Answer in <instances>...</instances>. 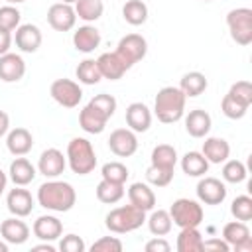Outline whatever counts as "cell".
<instances>
[{
  "label": "cell",
  "instance_id": "cell-1",
  "mask_svg": "<svg viewBox=\"0 0 252 252\" xmlns=\"http://www.w3.org/2000/svg\"><path fill=\"white\" fill-rule=\"evenodd\" d=\"M37 203L47 209V211H55V213H67L75 207L77 203V193L73 189L71 183L67 181H45L39 185L37 189Z\"/></svg>",
  "mask_w": 252,
  "mask_h": 252
},
{
  "label": "cell",
  "instance_id": "cell-2",
  "mask_svg": "<svg viewBox=\"0 0 252 252\" xmlns=\"http://www.w3.org/2000/svg\"><path fill=\"white\" fill-rule=\"evenodd\" d=\"M185 100L187 96L181 93L179 87H163L158 91L154 100V112L159 122L173 124L183 118L185 112Z\"/></svg>",
  "mask_w": 252,
  "mask_h": 252
},
{
  "label": "cell",
  "instance_id": "cell-3",
  "mask_svg": "<svg viewBox=\"0 0 252 252\" xmlns=\"http://www.w3.org/2000/svg\"><path fill=\"white\" fill-rule=\"evenodd\" d=\"M144 222H146V211L134 207L132 203L112 209V211L106 215V219H104L106 228H108L110 232H116V234L132 232V230L140 228Z\"/></svg>",
  "mask_w": 252,
  "mask_h": 252
},
{
  "label": "cell",
  "instance_id": "cell-4",
  "mask_svg": "<svg viewBox=\"0 0 252 252\" xmlns=\"http://www.w3.org/2000/svg\"><path fill=\"white\" fill-rule=\"evenodd\" d=\"M67 163L73 173L87 175L96 167V154L87 138H73L67 144Z\"/></svg>",
  "mask_w": 252,
  "mask_h": 252
},
{
  "label": "cell",
  "instance_id": "cell-5",
  "mask_svg": "<svg viewBox=\"0 0 252 252\" xmlns=\"http://www.w3.org/2000/svg\"><path fill=\"white\" fill-rule=\"evenodd\" d=\"M169 217L173 220V224H177L179 228H187V226H199L203 222V207L199 205V201L195 199H175L169 207Z\"/></svg>",
  "mask_w": 252,
  "mask_h": 252
},
{
  "label": "cell",
  "instance_id": "cell-6",
  "mask_svg": "<svg viewBox=\"0 0 252 252\" xmlns=\"http://www.w3.org/2000/svg\"><path fill=\"white\" fill-rule=\"evenodd\" d=\"M226 26L230 37L238 45L252 43V10L250 8H234L226 14Z\"/></svg>",
  "mask_w": 252,
  "mask_h": 252
},
{
  "label": "cell",
  "instance_id": "cell-7",
  "mask_svg": "<svg viewBox=\"0 0 252 252\" xmlns=\"http://www.w3.org/2000/svg\"><path fill=\"white\" fill-rule=\"evenodd\" d=\"M116 53L126 63V67L130 69L134 63H138V61H142L146 57V53H148V41L140 33H128V35H124L118 41Z\"/></svg>",
  "mask_w": 252,
  "mask_h": 252
},
{
  "label": "cell",
  "instance_id": "cell-8",
  "mask_svg": "<svg viewBox=\"0 0 252 252\" xmlns=\"http://www.w3.org/2000/svg\"><path fill=\"white\" fill-rule=\"evenodd\" d=\"M49 93H51V98L65 108L79 106V102L83 98V89L79 87V83H75L71 79H55L51 83Z\"/></svg>",
  "mask_w": 252,
  "mask_h": 252
},
{
  "label": "cell",
  "instance_id": "cell-9",
  "mask_svg": "<svg viewBox=\"0 0 252 252\" xmlns=\"http://www.w3.org/2000/svg\"><path fill=\"white\" fill-rule=\"evenodd\" d=\"M222 240H224L230 248H234V250H238V252H242V250H252L250 230H248L246 222H242V220H230V222H226V224L222 226Z\"/></svg>",
  "mask_w": 252,
  "mask_h": 252
},
{
  "label": "cell",
  "instance_id": "cell-10",
  "mask_svg": "<svg viewBox=\"0 0 252 252\" xmlns=\"http://www.w3.org/2000/svg\"><path fill=\"white\" fill-rule=\"evenodd\" d=\"M108 148L118 158H130L138 150V138L136 132L130 128H116L108 138Z\"/></svg>",
  "mask_w": 252,
  "mask_h": 252
},
{
  "label": "cell",
  "instance_id": "cell-11",
  "mask_svg": "<svg viewBox=\"0 0 252 252\" xmlns=\"http://www.w3.org/2000/svg\"><path fill=\"white\" fill-rule=\"evenodd\" d=\"M67 167V158L63 156L61 150L57 148H47L41 152L39 159H37V171L49 179L59 177Z\"/></svg>",
  "mask_w": 252,
  "mask_h": 252
},
{
  "label": "cell",
  "instance_id": "cell-12",
  "mask_svg": "<svg viewBox=\"0 0 252 252\" xmlns=\"http://www.w3.org/2000/svg\"><path fill=\"white\" fill-rule=\"evenodd\" d=\"M47 22H49V26L55 32H69V30H73L75 22H77L75 8L71 4H65V2L51 4L49 10H47Z\"/></svg>",
  "mask_w": 252,
  "mask_h": 252
},
{
  "label": "cell",
  "instance_id": "cell-13",
  "mask_svg": "<svg viewBox=\"0 0 252 252\" xmlns=\"http://www.w3.org/2000/svg\"><path fill=\"white\" fill-rule=\"evenodd\" d=\"M195 191L197 199L205 205H220L226 199V185L217 177H203Z\"/></svg>",
  "mask_w": 252,
  "mask_h": 252
},
{
  "label": "cell",
  "instance_id": "cell-14",
  "mask_svg": "<svg viewBox=\"0 0 252 252\" xmlns=\"http://www.w3.org/2000/svg\"><path fill=\"white\" fill-rule=\"evenodd\" d=\"M6 207L14 217H22L24 219L33 211V197H32V193L28 189H22L20 185H16L6 195Z\"/></svg>",
  "mask_w": 252,
  "mask_h": 252
},
{
  "label": "cell",
  "instance_id": "cell-15",
  "mask_svg": "<svg viewBox=\"0 0 252 252\" xmlns=\"http://www.w3.org/2000/svg\"><path fill=\"white\" fill-rule=\"evenodd\" d=\"M14 41L22 53H35L41 45V32L33 24H22L16 28Z\"/></svg>",
  "mask_w": 252,
  "mask_h": 252
},
{
  "label": "cell",
  "instance_id": "cell-16",
  "mask_svg": "<svg viewBox=\"0 0 252 252\" xmlns=\"http://www.w3.org/2000/svg\"><path fill=\"white\" fill-rule=\"evenodd\" d=\"M26 75V61L18 53L0 55V79L4 83H18Z\"/></svg>",
  "mask_w": 252,
  "mask_h": 252
},
{
  "label": "cell",
  "instance_id": "cell-17",
  "mask_svg": "<svg viewBox=\"0 0 252 252\" xmlns=\"http://www.w3.org/2000/svg\"><path fill=\"white\" fill-rule=\"evenodd\" d=\"M33 234L43 242H53L63 234V222L53 215H41L32 226Z\"/></svg>",
  "mask_w": 252,
  "mask_h": 252
},
{
  "label": "cell",
  "instance_id": "cell-18",
  "mask_svg": "<svg viewBox=\"0 0 252 252\" xmlns=\"http://www.w3.org/2000/svg\"><path fill=\"white\" fill-rule=\"evenodd\" d=\"M126 124L132 132H148L152 126V112L144 102H132L126 108Z\"/></svg>",
  "mask_w": 252,
  "mask_h": 252
},
{
  "label": "cell",
  "instance_id": "cell-19",
  "mask_svg": "<svg viewBox=\"0 0 252 252\" xmlns=\"http://www.w3.org/2000/svg\"><path fill=\"white\" fill-rule=\"evenodd\" d=\"M0 234L8 244H24L30 238V226L22 220V217H10L2 220Z\"/></svg>",
  "mask_w": 252,
  "mask_h": 252
},
{
  "label": "cell",
  "instance_id": "cell-20",
  "mask_svg": "<svg viewBox=\"0 0 252 252\" xmlns=\"http://www.w3.org/2000/svg\"><path fill=\"white\" fill-rule=\"evenodd\" d=\"M96 63H98V69H100L102 79H108V81H118V79H122V75L128 71L126 63L118 57L116 51L102 53V55L96 59Z\"/></svg>",
  "mask_w": 252,
  "mask_h": 252
},
{
  "label": "cell",
  "instance_id": "cell-21",
  "mask_svg": "<svg viewBox=\"0 0 252 252\" xmlns=\"http://www.w3.org/2000/svg\"><path fill=\"white\" fill-rule=\"evenodd\" d=\"M211 126H213V120L207 110L195 108L185 116V130L193 138H205L211 132Z\"/></svg>",
  "mask_w": 252,
  "mask_h": 252
},
{
  "label": "cell",
  "instance_id": "cell-22",
  "mask_svg": "<svg viewBox=\"0 0 252 252\" xmlns=\"http://www.w3.org/2000/svg\"><path fill=\"white\" fill-rule=\"evenodd\" d=\"M6 148L12 156H26L33 148V136L28 128H14L6 136Z\"/></svg>",
  "mask_w": 252,
  "mask_h": 252
},
{
  "label": "cell",
  "instance_id": "cell-23",
  "mask_svg": "<svg viewBox=\"0 0 252 252\" xmlns=\"http://www.w3.org/2000/svg\"><path fill=\"white\" fill-rule=\"evenodd\" d=\"M201 154L207 158L209 163H224L228 159V156H230V146H228V142L224 138H217V136L207 138L205 136Z\"/></svg>",
  "mask_w": 252,
  "mask_h": 252
},
{
  "label": "cell",
  "instance_id": "cell-24",
  "mask_svg": "<svg viewBox=\"0 0 252 252\" xmlns=\"http://www.w3.org/2000/svg\"><path fill=\"white\" fill-rule=\"evenodd\" d=\"M128 199L134 207L142 209V211H152L156 207V193L154 189L148 185V183H142V181H136L128 187Z\"/></svg>",
  "mask_w": 252,
  "mask_h": 252
},
{
  "label": "cell",
  "instance_id": "cell-25",
  "mask_svg": "<svg viewBox=\"0 0 252 252\" xmlns=\"http://www.w3.org/2000/svg\"><path fill=\"white\" fill-rule=\"evenodd\" d=\"M73 45L81 53H91L100 45V32L94 26H81L73 33Z\"/></svg>",
  "mask_w": 252,
  "mask_h": 252
},
{
  "label": "cell",
  "instance_id": "cell-26",
  "mask_svg": "<svg viewBox=\"0 0 252 252\" xmlns=\"http://www.w3.org/2000/svg\"><path fill=\"white\" fill-rule=\"evenodd\" d=\"M8 175H10V179H12L14 185L26 187V185H30V183L35 179V167L32 165V161H30L28 158L18 156V158L10 163Z\"/></svg>",
  "mask_w": 252,
  "mask_h": 252
},
{
  "label": "cell",
  "instance_id": "cell-27",
  "mask_svg": "<svg viewBox=\"0 0 252 252\" xmlns=\"http://www.w3.org/2000/svg\"><path fill=\"white\" fill-rule=\"evenodd\" d=\"M106 122H108V118L100 110H96L94 106H91V104H87L79 112V126L87 134H100L106 128Z\"/></svg>",
  "mask_w": 252,
  "mask_h": 252
},
{
  "label": "cell",
  "instance_id": "cell-28",
  "mask_svg": "<svg viewBox=\"0 0 252 252\" xmlns=\"http://www.w3.org/2000/svg\"><path fill=\"white\" fill-rule=\"evenodd\" d=\"M181 169L189 177H203L209 171V161L201 152H187L181 158Z\"/></svg>",
  "mask_w": 252,
  "mask_h": 252
},
{
  "label": "cell",
  "instance_id": "cell-29",
  "mask_svg": "<svg viewBox=\"0 0 252 252\" xmlns=\"http://www.w3.org/2000/svg\"><path fill=\"white\" fill-rule=\"evenodd\" d=\"M175 246L179 252H201L203 250V234L199 232L197 226L181 228Z\"/></svg>",
  "mask_w": 252,
  "mask_h": 252
},
{
  "label": "cell",
  "instance_id": "cell-30",
  "mask_svg": "<svg viewBox=\"0 0 252 252\" xmlns=\"http://www.w3.org/2000/svg\"><path fill=\"white\" fill-rule=\"evenodd\" d=\"M207 77L199 71H189L181 77V83H179V89L185 96H199L205 93L207 89Z\"/></svg>",
  "mask_w": 252,
  "mask_h": 252
},
{
  "label": "cell",
  "instance_id": "cell-31",
  "mask_svg": "<svg viewBox=\"0 0 252 252\" xmlns=\"http://www.w3.org/2000/svg\"><path fill=\"white\" fill-rule=\"evenodd\" d=\"M148 220V228L154 236H165L171 232V226H173V220L169 217V211H163V209H158L154 211L152 209V215L146 219Z\"/></svg>",
  "mask_w": 252,
  "mask_h": 252
},
{
  "label": "cell",
  "instance_id": "cell-32",
  "mask_svg": "<svg viewBox=\"0 0 252 252\" xmlns=\"http://www.w3.org/2000/svg\"><path fill=\"white\" fill-rule=\"evenodd\" d=\"M124 197V185L122 183H112L106 179H100L96 185V199L106 205H114Z\"/></svg>",
  "mask_w": 252,
  "mask_h": 252
},
{
  "label": "cell",
  "instance_id": "cell-33",
  "mask_svg": "<svg viewBox=\"0 0 252 252\" xmlns=\"http://www.w3.org/2000/svg\"><path fill=\"white\" fill-rule=\"evenodd\" d=\"M122 18L130 26H142L148 20V6L142 0H128L122 6Z\"/></svg>",
  "mask_w": 252,
  "mask_h": 252
},
{
  "label": "cell",
  "instance_id": "cell-34",
  "mask_svg": "<svg viewBox=\"0 0 252 252\" xmlns=\"http://www.w3.org/2000/svg\"><path fill=\"white\" fill-rule=\"evenodd\" d=\"M104 12L102 0H77L75 2V14L83 22H96Z\"/></svg>",
  "mask_w": 252,
  "mask_h": 252
},
{
  "label": "cell",
  "instance_id": "cell-35",
  "mask_svg": "<svg viewBox=\"0 0 252 252\" xmlns=\"http://www.w3.org/2000/svg\"><path fill=\"white\" fill-rule=\"evenodd\" d=\"M75 75H77L79 83H83V85H96L102 79L96 59H85V61H81L77 65V69H75Z\"/></svg>",
  "mask_w": 252,
  "mask_h": 252
},
{
  "label": "cell",
  "instance_id": "cell-36",
  "mask_svg": "<svg viewBox=\"0 0 252 252\" xmlns=\"http://www.w3.org/2000/svg\"><path fill=\"white\" fill-rule=\"evenodd\" d=\"M175 163H177V152H175L173 146H169V144H158L152 150V165L175 169Z\"/></svg>",
  "mask_w": 252,
  "mask_h": 252
},
{
  "label": "cell",
  "instance_id": "cell-37",
  "mask_svg": "<svg viewBox=\"0 0 252 252\" xmlns=\"http://www.w3.org/2000/svg\"><path fill=\"white\" fill-rule=\"evenodd\" d=\"M100 175H102V179H106V181L122 183V185H124L126 179H128V175H130V171H128V167H126L124 163H120V161H108V163L102 165Z\"/></svg>",
  "mask_w": 252,
  "mask_h": 252
},
{
  "label": "cell",
  "instance_id": "cell-38",
  "mask_svg": "<svg viewBox=\"0 0 252 252\" xmlns=\"http://www.w3.org/2000/svg\"><path fill=\"white\" fill-rule=\"evenodd\" d=\"M246 165L238 159H226L222 165V179L226 183H242L246 179Z\"/></svg>",
  "mask_w": 252,
  "mask_h": 252
},
{
  "label": "cell",
  "instance_id": "cell-39",
  "mask_svg": "<svg viewBox=\"0 0 252 252\" xmlns=\"http://www.w3.org/2000/svg\"><path fill=\"white\" fill-rule=\"evenodd\" d=\"M248 108H250V106L238 102V100L232 98L228 93H226V94L222 96V100H220V110H222V114H224L226 118H230V120H240V118H244V114L248 112Z\"/></svg>",
  "mask_w": 252,
  "mask_h": 252
},
{
  "label": "cell",
  "instance_id": "cell-40",
  "mask_svg": "<svg viewBox=\"0 0 252 252\" xmlns=\"http://www.w3.org/2000/svg\"><path fill=\"white\" fill-rule=\"evenodd\" d=\"M146 179L150 185L154 187H165L171 183L173 179V169H167V167H159V165H150L146 169Z\"/></svg>",
  "mask_w": 252,
  "mask_h": 252
},
{
  "label": "cell",
  "instance_id": "cell-41",
  "mask_svg": "<svg viewBox=\"0 0 252 252\" xmlns=\"http://www.w3.org/2000/svg\"><path fill=\"white\" fill-rule=\"evenodd\" d=\"M230 213L236 220L248 222L252 219V199L248 195H238L230 205Z\"/></svg>",
  "mask_w": 252,
  "mask_h": 252
},
{
  "label": "cell",
  "instance_id": "cell-42",
  "mask_svg": "<svg viewBox=\"0 0 252 252\" xmlns=\"http://www.w3.org/2000/svg\"><path fill=\"white\" fill-rule=\"evenodd\" d=\"M20 20H22V14H20V10L16 6L6 4V6L0 8V28L2 30L14 32L20 26Z\"/></svg>",
  "mask_w": 252,
  "mask_h": 252
},
{
  "label": "cell",
  "instance_id": "cell-43",
  "mask_svg": "<svg viewBox=\"0 0 252 252\" xmlns=\"http://www.w3.org/2000/svg\"><path fill=\"white\" fill-rule=\"evenodd\" d=\"M91 106H94L96 110H100L106 118H110L116 110V98L112 94H106V93H100V94H94L91 100H89Z\"/></svg>",
  "mask_w": 252,
  "mask_h": 252
},
{
  "label": "cell",
  "instance_id": "cell-44",
  "mask_svg": "<svg viewBox=\"0 0 252 252\" xmlns=\"http://www.w3.org/2000/svg\"><path fill=\"white\" fill-rule=\"evenodd\" d=\"M228 94H230L232 98H236L238 102L250 106V104H252V85H250V81H236V83L228 89Z\"/></svg>",
  "mask_w": 252,
  "mask_h": 252
},
{
  "label": "cell",
  "instance_id": "cell-45",
  "mask_svg": "<svg viewBox=\"0 0 252 252\" xmlns=\"http://www.w3.org/2000/svg\"><path fill=\"white\" fill-rule=\"evenodd\" d=\"M91 252H122V242L116 236H102L93 242Z\"/></svg>",
  "mask_w": 252,
  "mask_h": 252
},
{
  "label": "cell",
  "instance_id": "cell-46",
  "mask_svg": "<svg viewBox=\"0 0 252 252\" xmlns=\"http://www.w3.org/2000/svg\"><path fill=\"white\" fill-rule=\"evenodd\" d=\"M85 240L77 234H67L61 238L59 242V250L61 252H85Z\"/></svg>",
  "mask_w": 252,
  "mask_h": 252
},
{
  "label": "cell",
  "instance_id": "cell-47",
  "mask_svg": "<svg viewBox=\"0 0 252 252\" xmlns=\"http://www.w3.org/2000/svg\"><path fill=\"white\" fill-rule=\"evenodd\" d=\"M146 252H169V242L167 240H163L161 236H156V238H152V240H148L146 242Z\"/></svg>",
  "mask_w": 252,
  "mask_h": 252
},
{
  "label": "cell",
  "instance_id": "cell-48",
  "mask_svg": "<svg viewBox=\"0 0 252 252\" xmlns=\"http://www.w3.org/2000/svg\"><path fill=\"white\" fill-rule=\"evenodd\" d=\"M203 250H219V252H228L230 246L222 240V238H209L203 240Z\"/></svg>",
  "mask_w": 252,
  "mask_h": 252
},
{
  "label": "cell",
  "instance_id": "cell-49",
  "mask_svg": "<svg viewBox=\"0 0 252 252\" xmlns=\"http://www.w3.org/2000/svg\"><path fill=\"white\" fill-rule=\"evenodd\" d=\"M12 41H14L12 33H10L8 30H2V28H0V55H4V53H8V51H10Z\"/></svg>",
  "mask_w": 252,
  "mask_h": 252
},
{
  "label": "cell",
  "instance_id": "cell-50",
  "mask_svg": "<svg viewBox=\"0 0 252 252\" xmlns=\"http://www.w3.org/2000/svg\"><path fill=\"white\" fill-rule=\"evenodd\" d=\"M8 130H10V116L4 110H0V138L6 136Z\"/></svg>",
  "mask_w": 252,
  "mask_h": 252
},
{
  "label": "cell",
  "instance_id": "cell-51",
  "mask_svg": "<svg viewBox=\"0 0 252 252\" xmlns=\"http://www.w3.org/2000/svg\"><path fill=\"white\" fill-rule=\"evenodd\" d=\"M32 250H33V252H37V250H45V252H55V246H53L51 242H43V244L32 246Z\"/></svg>",
  "mask_w": 252,
  "mask_h": 252
},
{
  "label": "cell",
  "instance_id": "cell-52",
  "mask_svg": "<svg viewBox=\"0 0 252 252\" xmlns=\"http://www.w3.org/2000/svg\"><path fill=\"white\" fill-rule=\"evenodd\" d=\"M6 185H8V175H6V173L0 169V195L6 191Z\"/></svg>",
  "mask_w": 252,
  "mask_h": 252
},
{
  "label": "cell",
  "instance_id": "cell-53",
  "mask_svg": "<svg viewBox=\"0 0 252 252\" xmlns=\"http://www.w3.org/2000/svg\"><path fill=\"white\" fill-rule=\"evenodd\" d=\"M0 252H8V242L6 240H0Z\"/></svg>",
  "mask_w": 252,
  "mask_h": 252
},
{
  "label": "cell",
  "instance_id": "cell-54",
  "mask_svg": "<svg viewBox=\"0 0 252 252\" xmlns=\"http://www.w3.org/2000/svg\"><path fill=\"white\" fill-rule=\"evenodd\" d=\"M8 4H20V2H26V0H6Z\"/></svg>",
  "mask_w": 252,
  "mask_h": 252
},
{
  "label": "cell",
  "instance_id": "cell-55",
  "mask_svg": "<svg viewBox=\"0 0 252 252\" xmlns=\"http://www.w3.org/2000/svg\"><path fill=\"white\" fill-rule=\"evenodd\" d=\"M61 2H65V4H75L77 0H61Z\"/></svg>",
  "mask_w": 252,
  "mask_h": 252
},
{
  "label": "cell",
  "instance_id": "cell-56",
  "mask_svg": "<svg viewBox=\"0 0 252 252\" xmlns=\"http://www.w3.org/2000/svg\"><path fill=\"white\" fill-rule=\"evenodd\" d=\"M203 2H211V0H203Z\"/></svg>",
  "mask_w": 252,
  "mask_h": 252
}]
</instances>
